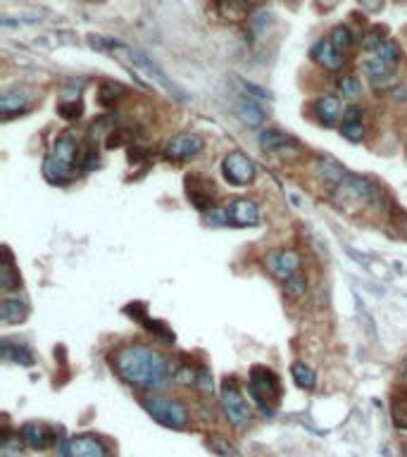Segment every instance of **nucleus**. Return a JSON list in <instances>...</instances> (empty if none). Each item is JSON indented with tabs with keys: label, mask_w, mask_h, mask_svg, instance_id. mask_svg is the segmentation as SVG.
<instances>
[{
	"label": "nucleus",
	"mask_w": 407,
	"mask_h": 457,
	"mask_svg": "<svg viewBox=\"0 0 407 457\" xmlns=\"http://www.w3.org/2000/svg\"><path fill=\"white\" fill-rule=\"evenodd\" d=\"M398 3H407V0H398Z\"/></svg>",
	"instance_id": "c03bdc74"
},
{
	"label": "nucleus",
	"mask_w": 407,
	"mask_h": 457,
	"mask_svg": "<svg viewBox=\"0 0 407 457\" xmlns=\"http://www.w3.org/2000/svg\"><path fill=\"white\" fill-rule=\"evenodd\" d=\"M314 114H317L324 127H333L345 112H343L341 100H338L336 96H319L317 100H314Z\"/></svg>",
	"instance_id": "f3484780"
},
{
	"label": "nucleus",
	"mask_w": 407,
	"mask_h": 457,
	"mask_svg": "<svg viewBox=\"0 0 407 457\" xmlns=\"http://www.w3.org/2000/svg\"><path fill=\"white\" fill-rule=\"evenodd\" d=\"M19 438H22L24 445H29V448H34V450H45L60 440L58 429L48 427V424H43V422H27L19 429Z\"/></svg>",
	"instance_id": "9d476101"
},
{
	"label": "nucleus",
	"mask_w": 407,
	"mask_h": 457,
	"mask_svg": "<svg viewBox=\"0 0 407 457\" xmlns=\"http://www.w3.org/2000/svg\"><path fill=\"white\" fill-rule=\"evenodd\" d=\"M60 457H110V448L98 436L81 434L60 443Z\"/></svg>",
	"instance_id": "0eeeda50"
},
{
	"label": "nucleus",
	"mask_w": 407,
	"mask_h": 457,
	"mask_svg": "<svg viewBox=\"0 0 407 457\" xmlns=\"http://www.w3.org/2000/svg\"><path fill=\"white\" fill-rule=\"evenodd\" d=\"M143 407H146V412L151 414L155 422H160L162 427H169V429H184L186 424L190 422V414H188V407L184 403H179V400H172V398H151L143 403Z\"/></svg>",
	"instance_id": "39448f33"
},
{
	"label": "nucleus",
	"mask_w": 407,
	"mask_h": 457,
	"mask_svg": "<svg viewBox=\"0 0 407 457\" xmlns=\"http://www.w3.org/2000/svg\"><path fill=\"white\" fill-rule=\"evenodd\" d=\"M208 448H210V453H214L217 457H239L236 445L231 443L229 438H224V436H210Z\"/></svg>",
	"instance_id": "bb28decb"
},
{
	"label": "nucleus",
	"mask_w": 407,
	"mask_h": 457,
	"mask_svg": "<svg viewBox=\"0 0 407 457\" xmlns=\"http://www.w3.org/2000/svg\"><path fill=\"white\" fill-rule=\"evenodd\" d=\"M338 93H341L345 100H358V98L362 96V81L353 74L343 76V79L338 81Z\"/></svg>",
	"instance_id": "cd10ccee"
},
{
	"label": "nucleus",
	"mask_w": 407,
	"mask_h": 457,
	"mask_svg": "<svg viewBox=\"0 0 407 457\" xmlns=\"http://www.w3.org/2000/svg\"><path fill=\"white\" fill-rule=\"evenodd\" d=\"M32 22H38V14L36 12H22V14H17V17L5 14L0 24H3L5 29H10V27H19V24H32Z\"/></svg>",
	"instance_id": "473e14b6"
},
{
	"label": "nucleus",
	"mask_w": 407,
	"mask_h": 457,
	"mask_svg": "<svg viewBox=\"0 0 407 457\" xmlns=\"http://www.w3.org/2000/svg\"><path fill=\"white\" fill-rule=\"evenodd\" d=\"M360 5H362L367 12H381L386 5V0H360Z\"/></svg>",
	"instance_id": "4c0bfd02"
},
{
	"label": "nucleus",
	"mask_w": 407,
	"mask_h": 457,
	"mask_svg": "<svg viewBox=\"0 0 407 457\" xmlns=\"http://www.w3.org/2000/svg\"><path fill=\"white\" fill-rule=\"evenodd\" d=\"M374 53H376V60L384 62L388 70H395V67H398V62H400L398 43H393V41H384V43H381L379 48L374 50Z\"/></svg>",
	"instance_id": "a878e982"
},
{
	"label": "nucleus",
	"mask_w": 407,
	"mask_h": 457,
	"mask_svg": "<svg viewBox=\"0 0 407 457\" xmlns=\"http://www.w3.org/2000/svg\"><path fill=\"white\" fill-rule=\"evenodd\" d=\"M236 114H239V119L243 124H248V127H260V124H265L267 119V112L265 107L260 105V103L255 100V98L250 96H243L236 100Z\"/></svg>",
	"instance_id": "a211bd4d"
},
{
	"label": "nucleus",
	"mask_w": 407,
	"mask_h": 457,
	"mask_svg": "<svg viewBox=\"0 0 407 457\" xmlns=\"http://www.w3.org/2000/svg\"><path fill=\"white\" fill-rule=\"evenodd\" d=\"M74 164L76 141L72 136H60L43 162V176L50 184H67V181L74 179Z\"/></svg>",
	"instance_id": "f03ea898"
},
{
	"label": "nucleus",
	"mask_w": 407,
	"mask_h": 457,
	"mask_svg": "<svg viewBox=\"0 0 407 457\" xmlns=\"http://www.w3.org/2000/svg\"><path fill=\"white\" fill-rule=\"evenodd\" d=\"M195 381H198V388L205 393L212 391V374L208 372V367H200L198 374H195Z\"/></svg>",
	"instance_id": "c9c22d12"
},
{
	"label": "nucleus",
	"mask_w": 407,
	"mask_h": 457,
	"mask_svg": "<svg viewBox=\"0 0 407 457\" xmlns=\"http://www.w3.org/2000/svg\"><path fill=\"white\" fill-rule=\"evenodd\" d=\"M362 72H364V76L372 81L374 88H388L395 81L393 70H388V67L381 60H376V57H369V60L362 62Z\"/></svg>",
	"instance_id": "aec40b11"
},
{
	"label": "nucleus",
	"mask_w": 407,
	"mask_h": 457,
	"mask_svg": "<svg viewBox=\"0 0 407 457\" xmlns=\"http://www.w3.org/2000/svg\"><path fill=\"white\" fill-rule=\"evenodd\" d=\"M312 57H314V62H319V65L329 72H338L345 62L343 53L331 41H317V43L312 45Z\"/></svg>",
	"instance_id": "2eb2a0df"
},
{
	"label": "nucleus",
	"mask_w": 407,
	"mask_h": 457,
	"mask_svg": "<svg viewBox=\"0 0 407 457\" xmlns=\"http://www.w3.org/2000/svg\"><path fill=\"white\" fill-rule=\"evenodd\" d=\"M34 98V91L32 88H14V91H8L3 93V98H0V110L3 114H17V112H24L27 110V105L32 103Z\"/></svg>",
	"instance_id": "6ab92c4d"
},
{
	"label": "nucleus",
	"mask_w": 407,
	"mask_h": 457,
	"mask_svg": "<svg viewBox=\"0 0 407 457\" xmlns=\"http://www.w3.org/2000/svg\"><path fill=\"white\" fill-rule=\"evenodd\" d=\"M27 312H29L27 305L19 298H5L0 303V319H3V324H19L27 317Z\"/></svg>",
	"instance_id": "4be33fe9"
},
{
	"label": "nucleus",
	"mask_w": 407,
	"mask_h": 457,
	"mask_svg": "<svg viewBox=\"0 0 407 457\" xmlns=\"http://www.w3.org/2000/svg\"><path fill=\"white\" fill-rule=\"evenodd\" d=\"M248 388H250L252 400L262 407V412L274 414V407L281 396V383H279V379H276V374L272 370H267V367H260V365L252 367Z\"/></svg>",
	"instance_id": "7ed1b4c3"
},
{
	"label": "nucleus",
	"mask_w": 407,
	"mask_h": 457,
	"mask_svg": "<svg viewBox=\"0 0 407 457\" xmlns=\"http://www.w3.org/2000/svg\"><path fill=\"white\" fill-rule=\"evenodd\" d=\"M186 189H188V200L193 202L200 212L212 210V202L217 198V189H214L212 181H208L205 176H188Z\"/></svg>",
	"instance_id": "f8f14e48"
},
{
	"label": "nucleus",
	"mask_w": 407,
	"mask_h": 457,
	"mask_svg": "<svg viewBox=\"0 0 407 457\" xmlns=\"http://www.w3.org/2000/svg\"><path fill=\"white\" fill-rule=\"evenodd\" d=\"M245 3H255V0H245Z\"/></svg>",
	"instance_id": "37998d69"
},
{
	"label": "nucleus",
	"mask_w": 407,
	"mask_h": 457,
	"mask_svg": "<svg viewBox=\"0 0 407 457\" xmlns=\"http://www.w3.org/2000/svg\"><path fill=\"white\" fill-rule=\"evenodd\" d=\"M331 41L333 45H336L341 53H345V50L350 48V45L355 43V39H353V31H350L348 27H343V24H338V27H333V31H331Z\"/></svg>",
	"instance_id": "c85d7f7f"
},
{
	"label": "nucleus",
	"mask_w": 407,
	"mask_h": 457,
	"mask_svg": "<svg viewBox=\"0 0 407 457\" xmlns=\"http://www.w3.org/2000/svg\"><path fill=\"white\" fill-rule=\"evenodd\" d=\"M221 171H224V179L234 186H248L257 176L255 162H252L248 155L239 153V150L226 155L224 162H221Z\"/></svg>",
	"instance_id": "6e6552de"
},
{
	"label": "nucleus",
	"mask_w": 407,
	"mask_h": 457,
	"mask_svg": "<svg viewBox=\"0 0 407 457\" xmlns=\"http://www.w3.org/2000/svg\"><path fill=\"white\" fill-rule=\"evenodd\" d=\"M219 405H221V412H224L226 422H229L231 427L243 429V427H248L250 424L252 412H250L248 403H245L243 393H241L239 383H236L234 379H226V381L221 383Z\"/></svg>",
	"instance_id": "20e7f679"
},
{
	"label": "nucleus",
	"mask_w": 407,
	"mask_h": 457,
	"mask_svg": "<svg viewBox=\"0 0 407 457\" xmlns=\"http://www.w3.org/2000/svg\"><path fill=\"white\" fill-rule=\"evenodd\" d=\"M0 355H3L5 362H17V365H34V355L29 348L17 346L12 341H3V348H0Z\"/></svg>",
	"instance_id": "5701e85b"
},
{
	"label": "nucleus",
	"mask_w": 407,
	"mask_h": 457,
	"mask_svg": "<svg viewBox=\"0 0 407 457\" xmlns=\"http://www.w3.org/2000/svg\"><path fill=\"white\" fill-rule=\"evenodd\" d=\"M203 148H205L203 136H198V134H179V136H174L172 141L167 143L164 153L172 160H182L184 162V160H190L198 153H203Z\"/></svg>",
	"instance_id": "ddd939ff"
},
{
	"label": "nucleus",
	"mask_w": 407,
	"mask_h": 457,
	"mask_svg": "<svg viewBox=\"0 0 407 457\" xmlns=\"http://www.w3.org/2000/svg\"><path fill=\"white\" fill-rule=\"evenodd\" d=\"M236 81H239V86L243 88L245 93H252V98H255V100H265V98L270 96V93H267L265 88H260V86L250 84V81H241V79H236Z\"/></svg>",
	"instance_id": "e433bc0d"
},
{
	"label": "nucleus",
	"mask_w": 407,
	"mask_h": 457,
	"mask_svg": "<svg viewBox=\"0 0 407 457\" xmlns=\"http://www.w3.org/2000/svg\"><path fill=\"white\" fill-rule=\"evenodd\" d=\"M403 231H405V236H407V222H405V226H403Z\"/></svg>",
	"instance_id": "a19ab883"
},
{
	"label": "nucleus",
	"mask_w": 407,
	"mask_h": 457,
	"mask_svg": "<svg viewBox=\"0 0 407 457\" xmlns=\"http://www.w3.org/2000/svg\"><path fill=\"white\" fill-rule=\"evenodd\" d=\"M405 88H398V91H395V100H407V96H405Z\"/></svg>",
	"instance_id": "ea45409f"
},
{
	"label": "nucleus",
	"mask_w": 407,
	"mask_h": 457,
	"mask_svg": "<svg viewBox=\"0 0 407 457\" xmlns=\"http://www.w3.org/2000/svg\"><path fill=\"white\" fill-rule=\"evenodd\" d=\"M291 374H293V381L300 388H305V391H312L314 383H317V374H314L312 367H307L305 362H296V365L291 367Z\"/></svg>",
	"instance_id": "393cba45"
},
{
	"label": "nucleus",
	"mask_w": 407,
	"mask_h": 457,
	"mask_svg": "<svg viewBox=\"0 0 407 457\" xmlns=\"http://www.w3.org/2000/svg\"><path fill=\"white\" fill-rule=\"evenodd\" d=\"M117 374L138 391H160L167 386L169 365L155 348L126 346L115 355Z\"/></svg>",
	"instance_id": "f257e3e1"
},
{
	"label": "nucleus",
	"mask_w": 407,
	"mask_h": 457,
	"mask_svg": "<svg viewBox=\"0 0 407 457\" xmlns=\"http://www.w3.org/2000/svg\"><path fill=\"white\" fill-rule=\"evenodd\" d=\"M3 253H5V262L0 264V288H3V290H14V288H19L22 279H19V272L14 269L12 255H10L8 248H5Z\"/></svg>",
	"instance_id": "b1692460"
},
{
	"label": "nucleus",
	"mask_w": 407,
	"mask_h": 457,
	"mask_svg": "<svg viewBox=\"0 0 407 457\" xmlns=\"http://www.w3.org/2000/svg\"><path fill=\"white\" fill-rule=\"evenodd\" d=\"M333 189H336V198H341V202H345V205H350V202H355V205H369L381 193L369 179H362V176L355 174H348Z\"/></svg>",
	"instance_id": "423d86ee"
},
{
	"label": "nucleus",
	"mask_w": 407,
	"mask_h": 457,
	"mask_svg": "<svg viewBox=\"0 0 407 457\" xmlns=\"http://www.w3.org/2000/svg\"><path fill=\"white\" fill-rule=\"evenodd\" d=\"M317 171H319V176H322L324 181H329L331 186H338L341 181L348 176V169L343 167L338 160H333V158H319L317 160Z\"/></svg>",
	"instance_id": "412c9836"
},
{
	"label": "nucleus",
	"mask_w": 407,
	"mask_h": 457,
	"mask_svg": "<svg viewBox=\"0 0 407 457\" xmlns=\"http://www.w3.org/2000/svg\"><path fill=\"white\" fill-rule=\"evenodd\" d=\"M262 150L267 153H288V150H298V141L291 136V134L276 131V129H267V131L260 134L257 138Z\"/></svg>",
	"instance_id": "dca6fc26"
},
{
	"label": "nucleus",
	"mask_w": 407,
	"mask_h": 457,
	"mask_svg": "<svg viewBox=\"0 0 407 457\" xmlns=\"http://www.w3.org/2000/svg\"><path fill=\"white\" fill-rule=\"evenodd\" d=\"M341 134L348 138V141L358 143V141H362L364 138V127H362V122H343Z\"/></svg>",
	"instance_id": "2f4dec72"
},
{
	"label": "nucleus",
	"mask_w": 407,
	"mask_h": 457,
	"mask_svg": "<svg viewBox=\"0 0 407 457\" xmlns=\"http://www.w3.org/2000/svg\"><path fill=\"white\" fill-rule=\"evenodd\" d=\"M58 112H60V117H65V119H79L81 117V103H76V100H72V103H60L58 105Z\"/></svg>",
	"instance_id": "72a5a7b5"
},
{
	"label": "nucleus",
	"mask_w": 407,
	"mask_h": 457,
	"mask_svg": "<svg viewBox=\"0 0 407 457\" xmlns=\"http://www.w3.org/2000/svg\"><path fill=\"white\" fill-rule=\"evenodd\" d=\"M129 55H131L133 65H138L143 72H148V74H151V79L155 81L160 88H164L167 93H172V98H177V100L186 103V93H184L177 84H174V81L169 79V76L164 74V72L160 70V67H157L155 62H153L146 53H141V50H136V48H129Z\"/></svg>",
	"instance_id": "1a4fd4ad"
},
{
	"label": "nucleus",
	"mask_w": 407,
	"mask_h": 457,
	"mask_svg": "<svg viewBox=\"0 0 407 457\" xmlns=\"http://www.w3.org/2000/svg\"><path fill=\"white\" fill-rule=\"evenodd\" d=\"M274 24V17H272V12H267V10H260L257 14H252V19H250V27H252V31L255 34H267V29Z\"/></svg>",
	"instance_id": "7c9ffc66"
},
{
	"label": "nucleus",
	"mask_w": 407,
	"mask_h": 457,
	"mask_svg": "<svg viewBox=\"0 0 407 457\" xmlns=\"http://www.w3.org/2000/svg\"><path fill=\"white\" fill-rule=\"evenodd\" d=\"M384 41H386V39H384V31H381L379 27H376V29L369 31L367 36H364L362 45H364V48H367V50H376L381 43H384Z\"/></svg>",
	"instance_id": "f704fd0d"
},
{
	"label": "nucleus",
	"mask_w": 407,
	"mask_h": 457,
	"mask_svg": "<svg viewBox=\"0 0 407 457\" xmlns=\"http://www.w3.org/2000/svg\"><path fill=\"white\" fill-rule=\"evenodd\" d=\"M286 286H283V290H286V295L291 300H298V298H302L305 295V290H307V281H305V277H302L300 272L296 274V277H291L288 281H283Z\"/></svg>",
	"instance_id": "c756f323"
},
{
	"label": "nucleus",
	"mask_w": 407,
	"mask_h": 457,
	"mask_svg": "<svg viewBox=\"0 0 407 457\" xmlns=\"http://www.w3.org/2000/svg\"><path fill=\"white\" fill-rule=\"evenodd\" d=\"M229 226H255L260 222V207L248 198H239L226 205Z\"/></svg>",
	"instance_id": "4468645a"
},
{
	"label": "nucleus",
	"mask_w": 407,
	"mask_h": 457,
	"mask_svg": "<svg viewBox=\"0 0 407 457\" xmlns=\"http://www.w3.org/2000/svg\"><path fill=\"white\" fill-rule=\"evenodd\" d=\"M360 114H362V110H360V107H348V110H345V114H343V122H362V119H360Z\"/></svg>",
	"instance_id": "58836bf2"
},
{
	"label": "nucleus",
	"mask_w": 407,
	"mask_h": 457,
	"mask_svg": "<svg viewBox=\"0 0 407 457\" xmlns=\"http://www.w3.org/2000/svg\"><path fill=\"white\" fill-rule=\"evenodd\" d=\"M405 457H407V443H405Z\"/></svg>",
	"instance_id": "79ce46f5"
},
{
	"label": "nucleus",
	"mask_w": 407,
	"mask_h": 457,
	"mask_svg": "<svg viewBox=\"0 0 407 457\" xmlns=\"http://www.w3.org/2000/svg\"><path fill=\"white\" fill-rule=\"evenodd\" d=\"M267 269L281 281H288L300 272V255L296 251H274L267 255Z\"/></svg>",
	"instance_id": "9b49d317"
}]
</instances>
